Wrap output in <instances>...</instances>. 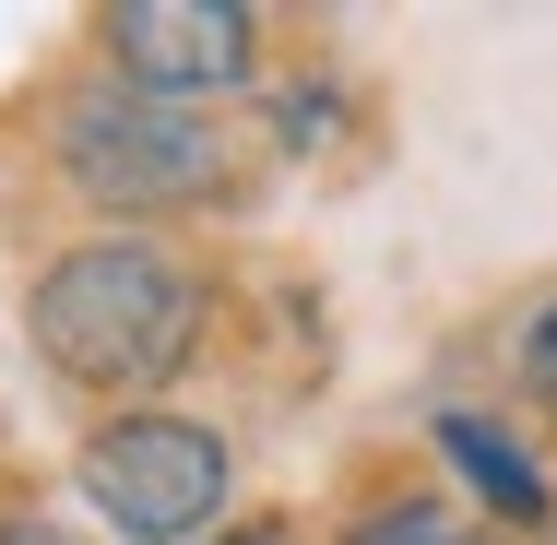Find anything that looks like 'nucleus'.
I'll use <instances>...</instances> for the list:
<instances>
[{
    "label": "nucleus",
    "mask_w": 557,
    "mask_h": 545,
    "mask_svg": "<svg viewBox=\"0 0 557 545\" xmlns=\"http://www.w3.org/2000/svg\"><path fill=\"white\" fill-rule=\"evenodd\" d=\"M24 321H36V356L60 380H84V392H154L202 344V285L166 249H143V237H96V249H72V261L36 273Z\"/></svg>",
    "instance_id": "obj_1"
},
{
    "label": "nucleus",
    "mask_w": 557,
    "mask_h": 545,
    "mask_svg": "<svg viewBox=\"0 0 557 545\" xmlns=\"http://www.w3.org/2000/svg\"><path fill=\"white\" fill-rule=\"evenodd\" d=\"M60 166H72V190L84 202H108V214H166V202H202L225 178L214 131L190 108H166V96H84L72 131H60Z\"/></svg>",
    "instance_id": "obj_2"
},
{
    "label": "nucleus",
    "mask_w": 557,
    "mask_h": 545,
    "mask_svg": "<svg viewBox=\"0 0 557 545\" xmlns=\"http://www.w3.org/2000/svg\"><path fill=\"white\" fill-rule=\"evenodd\" d=\"M84 498L108 510L131 545H190L225 510V438L190 416H119L84 450Z\"/></svg>",
    "instance_id": "obj_3"
},
{
    "label": "nucleus",
    "mask_w": 557,
    "mask_h": 545,
    "mask_svg": "<svg viewBox=\"0 0 557 545\" xmlns=\"http://www.w3.org/2000/svg\"><path fill=\"white\" fill-rule=\"evenodd\" d=\"M108 48H119V84H131V96L190 108V96H214V84H249L261 24H249L237 0H119Z\"/></svg>",
    "instance_id": "obj_4"
},
{
    "label": "nucleus",
    "mask_w": 557,
    "mask_h": 545,
    "mask_svg": "<svg viewBox=\"0 0 557 545\" xmlns=\"http://www.w3.org/2000/svg\"><path fill=\"white\" fill-rule=\"evenodd\" d=\"M440 450L474 474V486H486V498H498V510H510V522H534V510H546V474H534V462H522L498 428H474V416H440Z\"/></svg>",
    "instance_id": "obj_5"
},
{
    "label": "nucleus",
    "mask_w": 557,
    "mask_h": 545,
    "mask_svg": "<svg viewBox=\"0 0 557 545\" xmlns=\"http://www.w3.org/2000/svg\"><path fill=\"white\" fill-rule=\"evenodd\" d=\"M356 545H450V522L428 498H404V510H380V522H356Z\"/></svg>",
    "instance_id": "obj_6"
},
{
    "label": "nucleus",
    "mask_w": 557,
    "mask_h": 545,
    "mask_svg": "<svg viewBox=\"0 0 557 545\" xmlns=\"http://www.w3.org/2000/svg\"><path fill=\"white\" fill-rule=\"evenodd\" d=\"M522 380L557 404V309H534V332H522Z\"/></svg>",
    "instance_id": "obj_7"
},
{
    "label": "nucleus",
    "mask_w": 557,
    "mask_h": 545,
    "mask_svg": "<svg viewBox=\"0 0 557 545\" xmlns=\"http://www.w3.org/2000/svg\"><path fill=\"white\" fill-rule=\"evenodd\" d=\"M0 545H72L60 522H0Z\"/></svg>",
    "instance_id": "obj_8"
},
{
    "label": "nucleus",
    "mask_w": 557,
    "mask_h": 545,
    "mask_svg": "<svg viewBox=\"0 0 557 545\" xmlns=\"http://www.w3.org/2000/svg\"><path fill=\"white\" fill-rule=\"evenodd\" d=\"M225 545H285V534H225Z\"/></svg>",
    "instance_id": "obj_9"
}]
</instances>
